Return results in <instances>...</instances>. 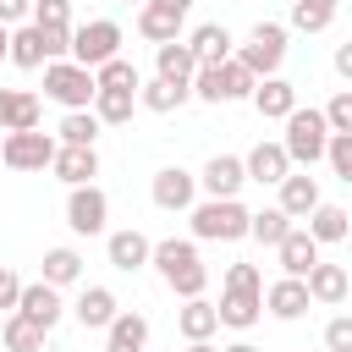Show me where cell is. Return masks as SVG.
<instances>
[{
  "label": "cell",
  "mask_w": 352,
  "mask_h": 352,
  "mask_svg": "<svg viewBox=\"0 0 352 352\" xmlns=\"http://www.w3.org/2000/svg\"><path fill=\"white\" fill-rule=\"evenodd\" d=\"M214 308H220V324H226V330H253L258 314H264V280H258V264H231Z\"/></svg>",
  "instance_id": "1"
},
{
  "label": "cell",
  "mask_w": 352,
  "mask_h": 352,
  "mask_svg": "<svg viewBox=\"0 0 352 352\" xmlns=\"http://www.w3.org/2000/svg\"><path fill=\"white\" fill-rule=\"evenodd\" d=\"M148 264L160 270V280H165L176 297H204V286H209V270H204L198 248H192V242H182V236L154 242V258H148Z\"/></svg>",
  "instance_id": "2"
},
{
  "label": "cell",
  "mask_w": 352,
  "mask_h": 352,
  "mask_svg": "<svg viewBox=\"0 0 352 352\" xmlns=\"http://www.w3.org/2000/svg\"><path fill=\"white\" fill-rule=\"evenodd\" d=\"M280 143H286L292 165H308V170H314V165L324 160V148H330V121H324V110H314V104L302 110V104H297V110L286 116V138H280Z\"/></svg>",
  "instance_id": "3"
},
{
  "label": "cell",
  "mask_w": 352,
  "mask_h": 352,
  "mask_svg": "<svg viewBox=\"0 0 352 352\" xmlns=\"http://www.w3.org/2000/svg\"><path fill=\"white\" fill-rule=\"evenodd\" d=\"M248 226H253V214L236 198H204V204H192V236L198 242H242Z\"/></svg>",
  "instance_id": "4"
},
{
  "label": "cell",
  "mask_w": 352,
  "mask_h": 352,
  "mask_svg": "<svg viewBox=\"0 0 352 352\" xmlns=\"http://www.w3.org/2000/svg\"><path fill=\"white\" fill-rule=\"evenodd\" d=\"M94 94H99V77L77 60H50L44 66V99L66 104V110H94Z\"/></svg>",
  "instance_id": "5"
},
{
  "label": "cell",
  "mask_w": 352,
  "mask_h": 352,
  "mask_svg": "<svg viewBox=\"0 0 352 352\" xmlns=\"http://www.w3.org/2000/svg\"><path fill=\"white\" fill-rule=\"evenodd\" d=\"M253 88H258V77L231 55V60H220V66H198V77H192V94L198 99H209V104H231V99H253Z\"/></svg>",
  "instance_id": "6"
},
{
  "label": "cell",
  "mask_w": 352,
  "mask_h": 352,
  "mask_svg": "<svg viewBox=\"0 0 352 352\" xmlns=\"http://www.w3.org/2000/svg\"><path fill=\"white\" fill-rule=\"evenodd\" d=\"M116 55H121V28H116L110 16L72 28V60H77V66L99 72V66H104V60H116Z\"/></svg>",
  "instance_id": "7"
},
{
  "label": "cell",
  "mask_w": 352,
  "mask_h": 352,
  "mask_svg": "<svg viewBox=\"0 0 352 352\" xmlns=\"http://www.w3.org/2000/svg\"><path fill=\"white\" fill-rule=\"evenodd\" d=\"M236 60H242L253 77H275L280 60H286V28H280V22H258V28L248 33V44L236 50Z\"/></svg>",
  "instance_id": "8"
},
{
  "label": "cell",
  "mask_w": 352,
  "mask_h": 352,
  "mask_svg": "<svg viewBox=\"0 0 352 352\" xmlns=\"http://www.w3.org/2000/svg\"><path fill=\"white\" fill-rule=\"evenodd\" d=\"M55 148H60V138H50V132H6V143H0V160L11 165V170H50L55 165Z\"/></svg>",
  "instance_id": "9"
},
{
  "label": "cell",
  "mask_w": 352,
  "mask_h": 352,
  "mask_svg": "<svg viewBox=\"0 0 352 352\" xmlns=\"http://www.w3.org/2000/svg\"><path fill=\"white\" fill-rule=\"evenodd\" d=\"M104 220H110V198H104L94 182H82V187L66 192V226H72L77 236H99Z\"/></svg>",
  "instance_id": "10"
},
{
  "label": "cell",
  "mask_w": 352,
  "mask_h": 352,
  "mask_svg": "<svg viewBox=\"0 0 352 352\" xmlns=\"http://www.w3.org/2000/svg\"><path fill=\"white\" fill-rule=\"evenodd\" d=\"M187 11H192V0H148V6H138V33L154 44H170L182 33Z\"/></svg>",
  "instance_id": "11"
},
{
  "label": "cell",
  "mask_w": 352,
  "mask_h": 352,
  "mask_svg": "<svg viewBox=\"0 0 352 352\" xmlns=\"http://www.w3.org/2000/svg\"><path fill=\"white\" fill-rule=\"evenodd\" d=\"M148 192H154V204L170 209V214H176V209H192V198H198V176L182 170V165H165V170H154V187H148Z\"/></svg>",
  "instance_id": "12"
},
{
  "label": "cell",
  "mask_w": 352,
  "mask_h": 352,
  "mask_svg": "<svg viewBox=\"0 0 352 352\" xmlns=\"http://www.w3.org/2000/svg\"><path fill=\"white\" fill-rule=\"evenodd\" d=\"M242 182H248V160H236V154H214V160L204 165V176H198V187H204L209 198H236Z\"/></svg>",
  "instance_id": "13"
},
{
  "label": "cell",
  "mask_w": 352,
  "mask_h": 352,
  "mask_svg": "<svg viewBox=\"0 0 352 352\" xmlns=\"http://www.w3.org/2000/svg\"><path fill=\"white\" fill-rule=\"evenodd\" d=\"M50 170H55L66 187H82V182H94V176H99V154H94V143H60Z\"/></svg>",
  "instance_id": "14"
},
{
  "label": "cell",
  "mask_w": 352,
  "mask_h": 352,
  "mask_svg": "<svg viewBox=\"0 0 352 352\" xmlns=\"http://www.w3.org/2000/svg\"><path fill=\"white\" fill-rule=\"evenodd\" d=\"M16 314H28L33 324L55 330V324H60V314H66V302H60V286H50V280H33V286H22V302H16Z\"/></svg>",
  "instance_id": "15"
},
{
  "label": "cell",
  "mask_w": 352,
  "mask_h": 352,
  "mask_svg": "<svg viewBox=\"0 0 352 352\" xmlns=\"http://www.w3.org/2000/svg\"><path fill=\"white\" fill-rule=\"evenodd\" d=\"M38 116H44L38 94H28V88H0V132H33Z\"/></svg>",
  "instance_id": "16"
},
{
  "label": "cell",
  "mask_w": 352,
  "mask_h": 352,
  "mask_svg": "<svg viewBox=\"0 0 352 352\" xmlns=\"http://www.w3.org/2000/svg\"><path fill=\"white\" fill-rule=\"evenodd\" d=\"M154 77H165V82H187V88H192V77H198V55H192V44H182V38L154 44Z\"/></svg>",
  "instance_id": "17"
},
{
  "label": "cell",
  "mask_w": 352,
  "mask_h": 352,
  "mask_svg": "<svg viewBox=\"0 0 352 352\" xmlns=\"http://www.w3.org/2000/svg\"><path fill=\"white\" fill-rule=\"evenodd\" d=\"M292 176V154H286V143H258L253 154H248V182H258V187H280Z\"/></svg>",
  "instance_id": "18"
},
{
  "label": "cell",
  "mask_w": 352,
  "mask_h": 352,
  "mask_svg": "<svg viewBox=\"0 0 352 352\" xmlns=\"http://www.w3.org/2000/svg\"><path fill=\"white\" fill-rule=\"evenodd\" d=\"M275 253H280V270H286V275H302V280H308V270L319 264V242H314L308 226H292V231L280 236Z\"/></svg>",
  "instance_id": "19"
},
{
  "label": "cell",
  "mask_w": 352,
  "mask_h": 352,
  "mask_svg": "<svg viewBox=\"0 0 352 352\" xmlns=\"http://www.w3.org/2000/svg\"><path fill=\"white\" fill-rule=\"evenodd\" d=\"M308 302H314V297H308V280H302V275H280V280L264 292V308H270L275 319H302Z\"/></svg>",
  "instance_id": "20"
},
{
  "label": "cell",
  "mask_w": 352,
  "mask_h": 352,
  "mask_svg": "<svg viewBox=\"0 0 352 352\" xmlns=\"http://www.w3.org/2000/svg\"><path fill=\"white\" fill-rule=\"evenodd\" d=\"M72 314H77L82 330H110V319H116L121 308H116V292H110V286H82L77 302H72Z\"/></svg>",
  "instance_id": "21"
},
{
  "label": "cell",
  "mask_w": 352,
  "mask_h": 352,
  "mask_svg": "<svg viewBox=\"0 0 352 352\" xmlns=\"http://www.w3.org/2000/svg\"><path fill=\"white\" fill-rule=\"evenodd\" d=\"M253 110H258L264 121H286V116L297 110V88H292L286 77H258V88H253Z\"/></svg>",
  "instance_id": "22"
},
{
  "label": "cell",
  "mask_w": 352,
  "mask_h": 352,
  "mask_svg": "<svg viewBox=\"0 0 352 352\" xmlns=\"http://www.w3.org/2000/svg\"><path fill=\"white\" fill-rule=\"evenodd\" d=\"M104 253H110V264H116L121 275H132V270H143V264L154 258V242H148L143 231H110Z\"/></svg>",
  "instance_id": "23"
},
{
  "label": "cell",
  "mask_w": 352,
  "mask_h": 352,
  "mask_svg": "<svg viewBox=\"0 0 352 352\" xmlns=\"http://www.w3.org/2000/svg\"><path fill=\"white\" fill-rule=\"evenodd\" d=\"M143 346H148V319L121 308L110 319V330H104V352H143Z\"/></svg>",
  "instance_id": "24"
},
{
  "label": "cell",
  "mask_w": 352,
  "mask_h": 352,
  "mask_svg": "<svg viewBox=\"0 0 352 352\" xmlns=\"http://www.w3.org/2000/svg\"><path fill=\"white\" fill-rule=\"evenodd\" d=\"M192 55H198V66H220V60H231V28H220V22H204V28H192Z\"/></svg>",
  "instance_id": "25"
},
{
  "label": "cell",
  "mask_w": 352,
  "mask_h": 352,
  "mask_svg": "<svg viewBox=\"0 0 352 352\" xmlns=\"http://www.w3.org/2000/svg\"><path fill=\"white\" fill-rule=\"evenodd\" d=\"M280 209H286L292 220H308V214L319 209V182L302 176V170H292V176L280 182Z\"/></svg>",
  "instance_id": "26"
},
{
  "label": "cell",
  "mask_w": 352,
  "mask_h": 352,
  "mask_svg": "<svg viewBox=\"0 0 352 352\" xmlns=\"http://www.w3.org/2000/svg\"><path fill=\"white\" fill-rule=\"evenodd\" d=\"M346 292H352V280H346L341 264H314V270H308V297H314V302L336 308V302H346Z\"/></svg>",
  "instance_id": "27"
},
{
  "label": "cell",
  "mask_w": 352,
  "mask_h": 352,
  "mask_svg": "<svg viewBox=\"0 0 352 352\" xmlns=\"http://www.w3.org/2000/svg\"><path fill=\"white\" fill-rule=\"evenodd\" d=\"M11 66L33 72V66H50V50H44V33L33 22H16L11 28Z\"/></svg>",
  "instance_id": "28"
},
{
  "label": "cell",
  "mask_w": 352,
  "mask_h": 352,
  "mask_svg": "<svg viewBox=\"0 0 352 352\" xmlns=\"http://www.w3.org/2000/svg\"><path fill=\"white\" fill-rule=\"evenodd\" d=\"M187 99H192V88H187V82H165V77H154V82L138 88V104L154 110V116H170V110H182Z\"/></svg>",
  "instance_id": "29"
},
{
  "label": "cell",
  "mask_w": 352,
  "mask_h": 352,
  "mask_svg": "<svg viewBox=\"0 0 352 352\" xmlns=\"http://www.w3.org/2000/svg\"><path fill=\"white\" fill-rule=\"evenodd\" d=\"M176 330H182L187 341H209V336L220 330V308L204 302V297H187V308L176 314Z\"/></svg>",
  "instance_id": "30"
},
{
  "label": "cell",
  "mask_w": 352,
  "mask_h": 352,
  "mask_svg": "<svg viewBox=\"0 0 352 352\" xmlns=\"http://www.w3.org/2000/svg\"><path fill=\"white\" fill-rule=\"evenodd\" d=\"M132 110H138V88H99V94H94V116H99L104 126L132 121Z\"/></svg>",
  "instance_id": "31"
},
{
  "label": "cell",
  "mask_w": 352,
  "mask_h": 352,
  "mask_svg": "<svg viewBox=\"0 0 352 352\" xmlns=\"http://www.w3.org/2000/svg\"><path fill=\"white\" fill-rule=\"evenodd\" d=\"M336 11H341V0H292V28L297 33H324L336 22Z\"/></svg>",
  "instance_id": "32"
},
{
  "label": "cell",
  "mask_w": 352,
  "mask_h": 352,
  "mask_svg": "<svg viewBox=\"0 0 352 352\" xmlns=\"http://www.w3.org/2000/svg\"><path fill=\"white\" fill-rule=\"evenodd\" d=\"M308 231H314V242H341V236L352 231V214L336 209V204H319V209L308 214Z\"/></svg>",
  "instance_id": "33"
},
{
  "label": "cell",
  "mask_w": 352,
  "mask_h": 352,
  "mask_svg": "<svg viewBox=\"0 0 352 352\" xmlns=\"http://www.w3.org/2000/svg\"><path fill=\"white\" fill-rule=\"evenodd\" d=\"M44 280H50V286L82 280V253H77V248H50V253H44Z\"/></svg>",
  "instance_id": "34"
},
{
  "label": "cell",
  "mask_w": 352,
  "mask_h": 352,
  "mask_svg": "<svg viewBox=\"0 0 352 352\" xmlns=\"http://www.w3.org/2000/svg\"><path fill=\"white\" fill-rule=\"evenodd\" d=\"M44 324H33L28 314H6V352H38L44 346Z\"/></svg>",
  "instance_id": "35"
},
{
  "label": "cell",
  "mask_w": 352,
  "mask_h": 352,
  "mask_svg": "<svg viewBox=\"0 0 352 352\" xmlns=\"http://www.w3.org/2000/svg\"><path fill=\"white\" fill-rule=\"evenodd\" d=\"M286 231H292V214H286L280 204H275V209H258V214H253V226H248V236H253V242H264V248H280V236H286Z\"/></svg>",
  "instance_id": "36"
},
{
  "label": "cell",
  "mask_w": 352,
  "mask_h": 352,
  "mask_svg": "<svg viewBox=\"0 0 352 352\" xmlns=\"http://www.w3.org/2000/svg\"><path fill=\"white\" fill-rule=\"evenodd\" d=\"M99 126H104V121H99L94 110H66L55 138H60V143H94V138H99Z\"/></svg>",
  "instance_id": "37"
},
{
  "label": "cell",
  "mask_w": 352,
  "mask_h": 352,
  "mask_svg": "<svg viewBox=\"0 0 352 352\" xmlns=\"http://www.w3.org/2000/svg\"><path fill=\"white\" fill-rule=\"evenodd\" d=\"M94 77H99V88H143V77H138V66H132L126 55H116V60H104V66H99Z\"/></svg>",
  "instance_id": "38"
},
{
  "label": "cell",
  "mask_w": 352,
  "mask_h": 352,
  "mask_svg": "<svg viewBox=\"0 0 352 352\" xmlns=\"http://www.w3.org/2000/svg\"><path fill=\"white\" fill-rule=\"evenodd\" d=\"M324 160H330V170L352 187V132H330V148H324Z\"/></svg>",
  "instance_id": "39"
},
{
  "label": "cell",
  "mask_w": 352,
  "mask_h": 352,
  "mask_svg": "<svg viewBox=\"0 0 352 352\" xmlns=\"http://www.w3.org/2000/svg\"><path fill=\"white\" fill-rule=\"evenodd\" d=\"M38 28H72V0H33Z\"/></svg>",
  "instance_id": "40"
},
{
  "label": "cell",
  "mask_w": 352,
  "mask_h": 352,
  "mask_svg": "<svg viewBox=\"0 0 352 352\" xmlns=\"http://www.w3.org/2000/svg\"><path fill=\"white\" fill-rule=\"evenodd\" d=\"M324 121H330V132H352V88H341V94L324 104Z\"/></svg>",
  "instance_id": "41"
},
{
  "label": "cell",
  "mask_w": 352,
  "mask_h": 352,
  "mask_svg": "<svg viewBox=\"0 0 352 352\" xmlns=\"http://www.w3.org/2000/svg\"><path fill=\"white\" fill-rule=\"evenodd\" d=\"M324 352H352V314H336L324 324Z\"/></svg>",
  "instance_id": "42"
},
{
  "label": "cell",
  "mask_w": 352,
  "mask_h": 352,
  "mask_svg": "<svg viewBox=\"0 0 352 352\" xmlns=\"http://www.w3.org/2000/svg\"><path fill=\"white\" fill-rule=\"evenodd\" d=\"M16 302H22V280H16V270H6V264H0V308H6V314H16Z\"/></svg>",
  "instance_id": "43"
},
{
  "label": "cell",
  "mask_w": 352,
  "mask_h": 352,
  "mask_svg": "<svg viewBox=\"0 0 352 352\" xmlns=\"http://www.w3.org/2000/svg\"><path fill=\"white\" fill-rule=\"evenodd\" d=\"M0 22H33V0H0Z\"/></svg>",
  "instance_id": "44"
},
{
  "label": "cell",
  "mask_w": 352,
  "mask_h": 352,
  "mask_svg": "<svg viewBox=\"0 0 352 352\" xmlns=\"http://www.w3.org/2000/svg\"><path fill=\"white\" fill-rule=\"evenodd\" d=\"M336 72L352 82V38H346V44H336Z\"/></svg>",
  "instance_id": "45"
},
{
  "label": "cell",
  "mask_w": 352,
  "mask_h": 352,
  "mask_svg": "<svg viewBox=\"0 0 352 352\" xmlns=\"http://www.w3.org/2000/svg\"><path fill=\"white\" fill-rule=\"evenodd\" d=\"M0 60H11V28L0 22Z\"/></svg>",
  "instance_id": "46"
},
{
  "label": "cell",
  "mask_w": 352,
  "mask_h": 352,
  "mask_svg": "<svg viewBox=\"0 0 352 352\" xmlns=\"http://www.w3.org/2000/svg\"><path fill=\"white\" fill-rule=\"evenodd\" d=\"M187 352H220L214 341H187Z\"/></svg>",
  "instance_id": "47"
},
{
  "label": "cell",
  "mask_w": 352,
  "mask_h": 352,
  "mask_svg": "<svg viewBox=\"0 0 352 352\" xmlns=\"http://www.w3.org/2000/svg\"><path fill=\"white\" fill-rule=\"evenodd\" d=\"M220 352H258L253 341H231V346H220Z\"/></svg>",
  "instance_id": "48"
},
{
  "label": "cell",
  "mask_w": 352,
  "mask_h": 352,
  "mask_svg": "<svg viewBox=\"0 0 352 352\" xmlns=\"http://www.w3.org/2000/svg\"><path fill=\"white\" fill-rule=\"evenodd\" d=\"M121 6H148V0H121Z\"/></svg>",
  "instance_id": "49"
}]
</instances>
